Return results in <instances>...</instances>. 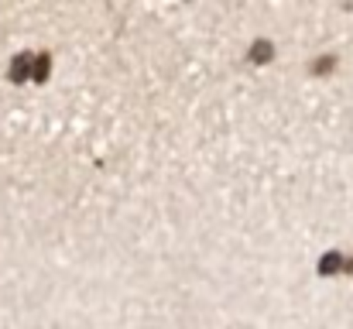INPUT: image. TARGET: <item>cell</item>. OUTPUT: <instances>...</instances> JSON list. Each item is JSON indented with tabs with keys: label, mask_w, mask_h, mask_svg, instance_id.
Masks as SVG:
<instances>
[]
</instances>
